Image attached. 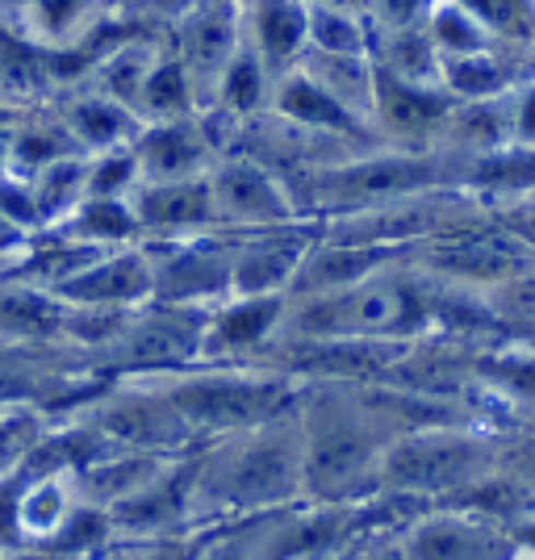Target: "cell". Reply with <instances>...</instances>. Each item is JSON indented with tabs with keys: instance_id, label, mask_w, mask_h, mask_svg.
I'll return each mask as SVG.
<instances>
[{
	"instance_id": "cell-1",
	"label": "cell",
	"mask_w": 535,
	"mask_h": 560,
	"mask_svg": "<svg viewBox=\"0 0 535 560\" xmlns=\"http://www.w3.org/2000/svg\"><path fill=\"white\" fill-rule=\"evenodd\" d=\"M435 305L422 302L415 280L389 277V268L373 272L360 284L289 298V314L280 335L310 339V343H381V339H410L431 327Z\"/></svg>"
},
{
	"instance_id": "cell-2",
	"label": "cell",
	"mask_w": 535,
	"mask_h": 560,
	"mask_svg": "<svg viewBox=\"0 0 535 560\" xmlns=\"http://www.w3.org/2000/svg\"><path fill=\"white\" fill-rule=\"evenodd\" d=\"M302 419V452L305 481L323 493H344L360 486L369 472H381L385 444L376 435L381 422L364 406V397H351L344 389H318L298 397Z\"/></svg>"
},
{
	"instance_id": "cell-3",
	"label": "cell",
	"mask_w": 535,
	"mask_h": 560,
	"mask_svg": "<svg viewBox=\"0 0 535 560\" xmlns=\"http://www.w3.org/2000/svg\"><path fill=\"white\" fill-rule=\"evenodd\" d=\"M305 486L302 419L280 415L247 427L213 465V490L239 506H268Z\"/></svg>"
},
{
	"instance_id": "cell-4",
	"label": "cell",
	"mask_w": 535,
	"mask_h": 560,
	"mask_svg": "<svg viewBox=\"0 0 535 560\" xmlns=\"http://www.w3.org/2000/svg\"><path fill=\"white\" fill-rule=\"evenodd\" d=\"M447 164H468L440 147H389V151H360L344 164H330L314 172V192L335 206H394L410 201L419 188L440 185Z\"/></svg>"
},
{
	"instance_id": "cell-5",
	"label": "cell",
	"mask_w": 535,
	"mask_h": 560,
	"mask_svg": "<svg viewBox=\"0 0 535 560\" xmlns=\"http://www.w3.org/2000/svg\"><path fill=\"white\" fill-rule=\"evenodd\" d=\"M163 397L176 406V415L193 427H210V431H247L268 419L289 415V406L298 401V389L284 376H193L181 381L172 389H163Z\"/></svg>"
},
{
	"instance_id": "cell-6",
	"label": "cell",
	"mask_w": 535,
	"mask_h": 560,
	"mask_svg": "<svg viewBox=\"0 0 535 560\" xmlns=\"http://www.w3.org/2000/svg\"><path fill=\"white\" fill-rule=\"evenodd\" d=\"M486 468L489 444L468 435V431H456V427H431V431L397 435L381 456V477L415 493L468 490L486 477Z\"/></svg>"
},
{
	"instance_id": "cell-7",
	"label": "cell",
	"mask_w": 535,
	"mask_h": 560,
	"mask_svg": "<svg viewBox=\"0 0 535 560\" xmlns=\"http://www.w3.org/2000/svg\"><path fill=\"white\" fill-rule=\"evenodd\" d=\"M213 213L222 231H272L302 222V201L289 192L272 167L252 151H226L210 167Z\"/></svg>"
},
{
	"instance_id": "cell-8",
	"label": "cell",
	"mask_w": 535,
	"mask_h": 560,
	"mask_svg": "<svg viewBox=\"0 0 535 560\" xmlns=\"http://www.w3.org/2000/svg\"><path fill=\"white\" fill-rule=\"evenodd\" d=\"M167 252H151L155 268V302L163 305H201L231 298L234 280V243L231 234H188V238H151Z\"/></svg>"
},
{
	"instance_id": "cell-9",
	"label": "cell",
	"mask_w": 535,
	"mask_h": 560,
	"mask_svg": "<svg viewBox=\"0 0 535 560\" xmlns=\"http://www.w3.org/2000/svg\"><path fill=\"white\" fill-rule=\"evenodd\" d=\"M163 38H167V47L176 50V59L193 75V84L201 93V109H206L218 80H222V71L234 59V50L243 47V38H247L243 9L231 4V0H201L185 22H176Z\"/></svg>"
},
{
	"instance_id": "cell-10",
	"label": "cell",
	"mask_w": 535,
	"mask_h": 560,
	"mask_svg": "<svg viewBox=\"0 0 535 560\" xmlns=\"http://www.w3.org/2000/svg\"><path fill=\"white\" fill-rule=\"evenodd\" d=\"M218 142H213L206 117H176V121H147L135 139V160H139V185H160V180H193L210 176L218 164Z\"/></svg>"
},
{
	"instance_id": "cell-11",
	"label": "cell",
	"mask_w": 535,
	"mask_h": 560,
	"mask_svg": "<svg viewBox=\"0 0 535 560\" xmlns=\"http://www.w3.org/2000/svg\"><path fill=\"white\" fill-rule=\"evenodd\" d=\"M318 238L302 234V226H272V231L243 234L234 243V280L231 298H277L293 293L305 256Z\"/></svg>"
},
{
	"instance_id": "cell-12",
	"label": "cell",
	"mask_w": 535,
	"mask_h": 560,
	"mask_svg": "<svg viewBox=\"0 0 535 560\" xmlns=\"http://www.w3.org/2000/svg\"><path fill=\"white\" fill-rule=\"evenodd\" d=\"M55 293L80 310H126L155 298V268L147 247H117L89 259L75 277L55 284Z\"/></svg>"
},
{
	"instance_id": "cell-13",
	"label": "cell",
	"mask_w": 535,
	"mask_h": 560,
	"mask_svg": "<svg viewBox=\"0 0 535 560\" xmlns=\"http://www.w3.org/2000/svg\"><path fill=\"white\" fill-rule=\"evenodd\" d=\"M452 96L431 84H406L397 75H385L376 68V101H373V130L381 139L402 147H440V130L452 114Z\"/></svg>"
},
{
	"instance_id": "cell-14",
	"label": "cell",
	"mask_w": 535,
	"mask_h": 560,
	"mask_svg": "<svg viewBox=\"0 0 535 560\" xmlns=\"http://www.w3.org/2000/svg\"><path fill=\"white\" fill-rule=\"evenodd\" d=\"M130 206L139 218V231L151 238H188V234H206L218 226L210 176L139 185L130 192Z\"/></svg>"
},
{
	"instance_id": "cell-15",
	"label": "cell",
	"mask_w": 535,
	"mask_h": 560,
	"mask_svg": "<svg viewBox=\"0 0 535 560\" xmlns=\"http://www.w3.org/2000/svg\"><path fill=\"white\" fill-rule=\"evenodd\" d=\"M50 105H55V114L63 117V126L71 130V139H75V147H80L84 155H101V151L130 147L142 130V117L135 114L130 105H121V101H114L109 93L93 89L89 80L63 89Z\"/></svg>"
},
{
	"instance_id": "cell-16",
	"label": "cell",
	"mask_w": 535,
	"mask_h": 560,
	"mask_svg": "<svg viewBox=\"0 0 535 560\" xmlns=\"http://www.w3.org/2000/svg\"><path fill=\"white\" fill-rule=\"evenodd\" d=\"M280 121L298 126V130H310V135H330V139H351V142H369L376 135L373 126L360 114H351L339 96H330L318 84L310 80L302 68H293L289 75H280L277 89H272V109Z\"/></svg>"
},
{
	"instance_id": "cell-17",
	"label": "cell",
	"mask_w": 535,
	"mask_h": 560,
	"mask_svg": "<svg viewBox=\"0 0 535 560\" xmlns=\"http://www.w3.org/2000/svg\"><path fill=\"white\" fill-rule=\"evenodd\" d=\"M247 43L272 75H289L310 50V0H256L243 9Z\"/></svg>"
},
{
	"instance_id": "cell-18",
	"label": "cell",
	"mask_w": 535,
	"mask_h": 560,
	"mask_svg": "<svg viewBox=\"0 0 535 560\" xmlns=\"http://www.w3.org/2000/svg\"><path fill=\"white\" fill-rule=\"evenodd\" d=\"M532 252L511 234H465V238H443L431 247L427 264L447 280H511L527 268Z\"/></svg>"
},
{
	"instance_id": "cell-19",
	"label": "cell",
	"mask_w": 535,
	"mask_h": 560,
	"mask_svg": "<svg viewBox=\"0 0 535 560\" xmlns=\"http://www.w3.org/2000/svg\"><path fill=\"white\" fill-rule=\"evenodd\" d=\"M272 89H277V75L259 59V50L243 38V47L234 50V59L222 71V80H218V89H213L206 109L231 117L234 126L243 130L247 121H256V117L272 109Z\"/></svg>"
},
{
	"instance_id": "cell-20",
	"label": "cell",
	"mask_w": 535,
	"mask_h": 560,
	"mask_svg": "<svg viewBox=\"0 0 535 560\" xmlns=\"http://www.w3.org/2000/svg\"><path fill=\"white\" fill-rule=\"evenodd\" d=\"M289 314V298H231L222 310H213L206 323V348L210 351H252L264 339L280 335ZM201 348V351H206Z\"/></svg>"
},
{
	"instance_id": "cell-21",
	"label": "cell",
	"mask_w": 535,
	"mask_h": 560,
	"mask_svg": "<svg viewBox=\"0 0 535 560\" xmlns=\"http://www.w3.org/2000/svg\"><path fill=\"white\" fill-rule=\"evenodd\" d=\"M373 63L385 75H397L406 84H431L443 89V55L431 38L427 22L406 25V30H376L373 34Z\"/></svg>"
},
{
	"instance_id": "cell-22",
	"label": "cell",
	"mask_w": 535,
	"mask_h": 560,
	"mask_svg": "<svg viewBox=\"0 0 535 560\" xmlns=\"http://www.w3.org/2000/svg\"><path fill=\"white\" fill-rule=\"evenodd\" d=\"M298 68H302L310 80H318L330 96H339L351 114H360L373 126V101H376L373 55H326V50H305Z\"/></svg>"
},
{
	"instance_id": "cell-23",
	"label": "cell",
	"mask_w": 535,
	"mask_h": 560,
	"mask_svg": "<svg viewBox=\"0 0 535 560\" xmlns=\"http://www.w3.org/2000/svg\"><path fill=\"white\" fill-rule=\"evenodd\" d=\"M410 560H507V539L486 523H422L410 539Z\"/></svg>"
},
{
	"instance_id": "cell-24",
	"label": "cell",
	"mask_w": 535,
	"mask_h": 560,
	"mask_svg": "<svg viewBox=\"0 0 535 560\" xmlns=\"http://www.w3.org/2000/svg\"><path fill=\"white\" fill-rule=\"evenodd\" d=\"M135 114L142 117V126L147 121H176V117L201 114V93H197V84L185 71V63L176 59V50L167 47V38H163V50L160 59H155V68H151V75H147V84H142Z\"/></svg>"
},
{
	"instance_id": "cell-25",
	"label": "cell",
	"mask_w": 535,
	"mask_h": 560,
	"mask_svg": "<svg viewBox=\"0 0 535 560\" xmlns=\"http://www.w3.org/2000/svg\"><path fill=\"white\" fill-rule=\"evenodd\" d=\"M63 234H68L71 243H84V247H96V252L130 247L135 238H142L130 197H89L63 222Z\"/></svg>"
},
{
	"instance_id": "cell-26",
	"label": "cell",
	"mask_w": 535,
	"mask_h": 560,
	"mask_svg": "<svg viewBox=\"0 0 535 560\" xmlns=\"http://www.w3.org/2000/svg\"><path fill=\"white\" fill-rule=\"evenodd\" d=\"M373 18L369 9L310 4V50L326 55H373Z\"/></svg>"
},
{
	"instance_id": "cell-27",
	"label": "cell",
	"mask_w": 535,
	"mask_h": 560,
	"mask_svg": "<svg viewBox=\"0 0 535 560\" xmlns=\"http://www.w3.org/2000/svg\"><path fill=\"white\" fill-rule=\"evenodd\" d=\"M427 30H431V38H435L443 59L477 55V50H489L498 43L486 25L477 22L465 4H456V0H435L431 13H427Z\"/></svg>"
},
{
	"instance_id": "cell-28",
	"label": "cell",
	"mask_w": 535,
	"mask_h": 560,
	"mask_svg": "<svg viewBox=\"0 0 535 560\" xmlns=\"http://www.w3.org/2000/svg\"><path fill=\"white\" fill-rule=\"evenodd\" d=\"M498 43L535 47V0H456Z\"/></svg>"
},
{
	"instance_id": "cell-29",
	"label": "cell",
	"mask_w": 535,
	"mask_h": 560,
	"mask_svg": "<svg viewBox=\"0 0 535 560\" xmlns=\"http://www.w3.org/2000/svg\"><path fill=\"white\" fill-rule=\"evenodd\" d=\"M197 4H201V0H121L114 13L121 18V22L139 25V30L167 34L176 22H185Z\"/></svg>"
},
{
	"instance_id": "cell-30",
	"label": "cell",
	"mask_w": 535,
	"mask_h": 560,
	"mask_svg": "<svg viewBox=\"0 0 535 560\" xmlns=\"http://www.w3.org/2000/svg\"><path fill=\"white\" fill-rule=\"evenodd\" d=\"M435 0H369L373 30H406V25L427 22Z\"/></svg>"
},
{
	"instance_id": "cell-31",
	"label": "cell",
	"mask_w": 535,
	"mask_h": 560,
	"mask_svg": "<svg viewBox=\"0 0 535 560\" xmlns=\"http://www.w3.org/2000/svg\"><path fill=\"white\" fill-rule=\"evenodd\" d=\"M511 135L514 147H535V75L511 93Z\"/></svg>"
},
{
	"instance_id": "cell-32",
	"label": "cell",
	"mask_w": 535,
	"mask_h": 560,
	"mask_svg": "<svg viewBox=\"0 0 535 560\" xmlns=\"http://www.w3.org/2000/svg\"><path fill=\"white\" fill-rule=\"evenodd\" d=\"M507 234L519 238L527 252H535V192L511 197V206H507Z\"/></svg>"
},
{
	"instance_id": "cell-33",
	"label": "cell",
	"mask_w": 535,
	"mask_h": 560,
	"mask_svg": "<svg viewBox=\"0 0 535 560\" xmlns=\"http://www.w3.org/2000/svg\"><path fill=\"white\" fill-rule=\"evenodd\" d=\"M25 238V226L22 222H13L9 213L0 210V256H9V252H18Z\"/></svg>"
},
{
	"instance_id": "cell-34",
	"label": "cell",
	"mask_w": 535,
	"mask_h": 560,
	"mask_svg": "<svg viewBox=\"0 0 535 560\" xmlns=\"http://www.w3.org/2000/svg\"><path fill=\"white\" fill-rule=\"evenodd\" d=\"M514 468H519V481L523 486H535V435L514 452Z\"/></svg>"
},
{
	"instance_id": "cell-35",
	"label": "cell",
	"mask_w": 535,
	"mask_h": 560,
	"mask_svg": "<svg viewBox=\"0 0 535 560\" xmlns=\"http://www.w3.org/2000/svg\"><path fill=\"white\" fill-rule=\"evenodd\" d=\"M310 4H344V9H369V0H310Z\"/></svg>"
},
{
	"instance_id": "cell-36",
	"label": "cell",
	"mask_w": 535,
	"mask_h": 560,
	"mask_svg": "<svg viewBox=\"0 0 535 560\" xmlns=\"http://www.w3.org/2000/svg\"><path fill=\"white\" fill-rule=\"evenodd\" d=\"M231 4H239V9H247V4H256V0H231Z\"/></svg>"
},
{
	"instance_id": "cell-37",
	"label": "cell",
	"mask_w": 535,
	"mask_h": 560,
	"mask_svg": "<svg viewBox=\"0 0 535 560\" xmlns=\"http://www.w3.org/2000/svg\"><path fill=\"white\" fill-rule=\"evenodd\" d=\"M105 4H109V9H117V4H121V0H105Z\"/></svg>"
}]
</instances>
